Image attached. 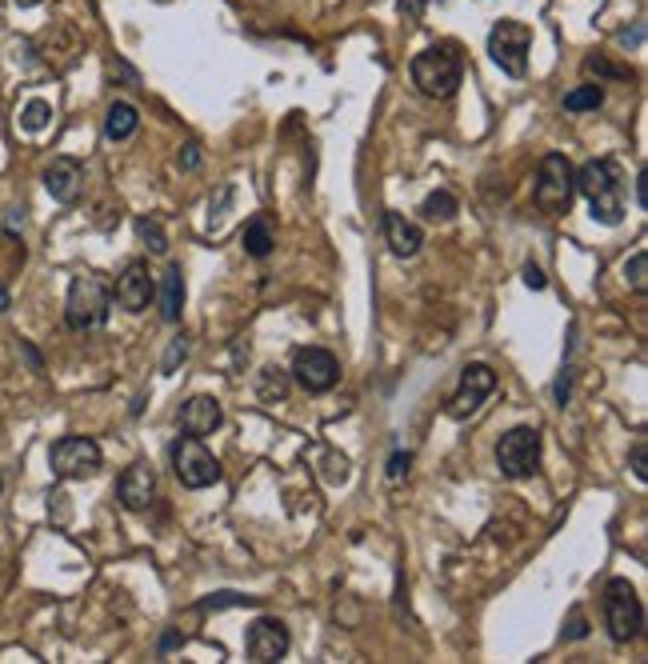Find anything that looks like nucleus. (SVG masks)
I'll return each instance as SVG.
<instances>
[{"label":"nucleus","instance_id":"1","mask_svg":"<svg viewBox=\"0 0 648 664\" xmlns=\"http://www.w3.org/2000/svg\"><path fill=\"white\" fill-rule=\"evenodd\" d=\"M577 188L585 193L592 209V221L601 224H621L625 221V176L616 168V161H589L572 173Z\"/></svg>","mask_w":648,"mask_h":664},{"label":"nucleus","instance_id":"2","mask_svg":"<svg viewBox=\"0 0 648 664\" xmlns=\"http://www.w3.org/2000/svg\"><path fill=\"white\" fill-rule=\"evenodd\" d=\"M413 84L432 101H449L464 81V57L456 45H432L413 57Z\"/></svg>","mask_w":648,"mask_h":664},{"label":"nucleus","instance_id":"3","mask_svg":"<svg viewBox=\"0 0 648 664\" xmlns=\"http://www.w3.org/2000/svg\"><path fill=\"white\" fill-rule=\"evenodd\" d=\"M113 308V289L101 277H77L69 289V304H65V325L72 333H89L108 321Z\"/></svg>","mask_w":648,"mask_h":664},{"label":"nucleus","instance_id":"4","mask_svg":"<svg viewBox=\"0 0 648 664\" xmlns=\"http://www.w3.org/2000/svg\"><path fill=\"white\" fill-rule=\"evenodd\" d=\"M604 625H609V637H613L616 644L633 641V637L645 629L640 596L625 576H616V581L604 584Z\"/></svg>","mask_w":648,"mask_h":664},{"label":"nucleus","instance_id":"5","mask_svg":"<svg viewBox=\"0 0 648 664\" xmlns=\"http://www.w3.org/2000/svg\"><path fill=\"white\" fill-rule=\"evenodd\" d=\"M572 164L560 156V152H548L541 161V173H536V188H533V200L536 209L548 212V217H560L568 212L572 205V193H577V180H572Z\"/></svg>","mask_w":648,"mask_h":664},{"label":"nucleus","instance_id":"6","mask_svg":"<svg viewBox=\"0 0 648 664\" xmlns=\"http://www.w3.org/2000/svg\"><path fill=\"white\" fill-rule=\"evenodd\" d=\"M529 48H533V28L521 21H497L488 33V57L497 60L500 72L524 77L529 72Z\"/></svg>","mask_w":648,"mask_h":664},{"label":"nucleus","instance_id":"7","mask_svg":"<svg viewBox=\"0 0 648 664\" xmlns=\"http://www.w3.org/2000/svg\"><path fill=\"white\" fill-rule=\"evenodd\" d=\"M101 444L93 436H60L53 449H48V465L60 480H84L101 473Z\"/></svg>","mask_w":648,"mask_h":664},{"label":"nucleus","instance_id":"8","mask_svg":"<svg viewBox=\"0 0 648 664\" xmlns=\"http://www.w3.org/2000/svg\"><path fill=\"white\" fill-rule=\"evenodd\" d=\"M497 465L505 477L524 480L541 468V432L521 424V429H509L497 444Z\"/></svg>","mask_w":648,"mask_h":664},{"label":"nucleus","instance_id":"9","mask_svg":"<svg viewBox=\"0 0 648 664\" xmlns=\"http://www.w3.org/2000/svg\"><path fill=\"white\" fill-rule=\"evenodd\" d=\"M173 468L185 489H209L220 480V461L200 444V436H181L173 444Z\"/></svg>","mask_w":648,"mask_h":664},{"label":"nucleus","instance_id":"10","mask_svg":"<svg viewBox=\"0 0 648 664\" xmlns=\"http://www.w3.org/2000/svg\"><path fill=\"white\" fill-rule=\"evenodd\" d=\"M292 381L304 393L321 397V393L336 388V381H340V361L328 349H297V357H292Z\"/></svg>","mask_w":648,"mask_h":664},{"label":"nucleus","instance_id":"11","mask_svg":"<svg viewBox=\"0 0 648 664\" xmlns=\"http://www.w3.org/2000/svg\"><path fill=\"white\" fill-rule=\"evenodd\" d=\"M493 388H497V373H493L488 364H468V369L461 373V388H456L452 400H449V417L452 420L473 417L476 408L493 397Z\"/></svg>","mask_w":648,"mask_h":664},{"label":"nucleus","instance_id":"12","mask_svg":"<svg viewBox=\"0 0 648 664\" xmlns=\"http://www.w3.org/2000/svg\"><path fill=\"white\" fill-rule=\"evenodd\" d=\"M157 296V280L149 272V260H128L120 280H116V301L128 313H144L149 301Z\"/></svg>","mask_w":648,"mask_h":664},{"label":"nucleus","instance_id":"13","mask_svg":"<svg viewBox=\"0 0 648 664\" xmlns=\"http://www.w3.org/2000/svg\"><path fill=\"white\" fill-rule=\"evenodd\" d=\"M289 629H285V620L277 617H261L253 620V629H248V656L253 661H280V656L289 653Z\"/></svg>","mask_w":648,"mask_h":664},{"label":"nucleus","instance_id":"14","mask_svg":"<svg viewBox=\"0 0 648 664\" xmlns=\"http://www.w3.org/2000/svg\"><path fill=\"white\" fill-rule=\"evenodd\" d=\"M116 501L125 504L128 513H144L157 501V473L149 465L125 468V477L116 480Z\"/></svg>","mask_w":648,"mask_h":664},{"label":"nucleus","instance_id":"15","mask_svg":"<svg viewBox=\"0 0 648 664\" xmlns=\"http://www.w3.org/2000/svg\"><path fill=\"white\" fill-rule=\"evenodd\" d=\"M45 188L48 197L60 200V205H77L84 193V168L81 161H72V156H57V161L45 168Z\"/></svg>","mask_w":648,"mask_h":664},{"label":"nucleus","instance_id":"16","mask_svg":"<svg viewBox=\"0 0 648 664\" xmlns=\"http://www.w3.org/2000/svg\"><path fill=\"white\" fill-rule=\"evenodd\" d=\"M220 420H224V408H220L217 397H193L181 408V432L185 436H209V432L220 429Z\"/></svg>","mask_w":648,"mask_h":664},{"label":"nucleus","instance_id":"17","mask_svg":"<svg viewBox=\"0 0 648 664\" xmlns=\"http://www.w3.org/2000/svg\"><path fill=\"white\" fill-rule=\"evenodd\" d=\"M384 241L396 257H417L420 245H425V233L413 221H405L401 212H384Z\"/></svg>","mask_w":648,"mask_h":664},{"label":"nucleus","instance_id":"18","mask_svg":"<svg viewBox=\"0 0 648 664\" xmlns=\"http://www.w3.org/2000/svg\"><path fill=\"white\" fill-rule=\"evenodd\" d=\"M157 296H161V316L169 325H176V321H181V308H185V272H181V265H169Z\"/></svg>","mask_w":648,"mask_h":664},{"label":"nucleus","instance_id":"19","mask_svg":"<svg viewBox=\"0 0 648 664\" xmlns=\"http://www.w3.org/2000/svg\"><path fill=\"white\" fill-rule=\"evenodd\" d=\"M140 125V113L128 101H116V105H108L105 113V137L108 140H128L132 132H137Z\"/></svg>","mask_w":648,"mask_h":664},{"label":"nucleus","instance_id":"20","mask_svg":"<svg viewBox=\"0 0 648 664\" xmlns=\"http://www.w3.org/2000/svg\"><path fill=\"white\" fill-rule=\"evenodd\" d=\"M273 229H268V221L265 217H253V221L244 224V253L248 257H256V260H265L268 253H273Z\"/></svg>","mask_w":648,"mask_h":664},{"label":"nucleus","instance_id":"21","mask_svg":"<svg viewBox=\"0 0 648 664\" xmlns=\"http://www.w3.org/2000/svg\"><path fill=\"white\" fill-rule=\"evenodd\" d=\"M604 105V89L601 84H580L565 96V113H597Z\"/></svg>","mask_w":648,"mask_h":664},{"label":"nucleus","instance_id":"22","mask_svg":"<svg viewBox=\"0 0 648 664\" xmlns=\"http://www.w3.org/2000/svg\"><path fill=\"white\" fill-rule=\"evenodd\" d=\"M48 120H53V105L48 101H28V105L21 108V129L24 132H40V129H48Z\"/></svg>","mask_w":648,"mask_h":664},{"label":"nucleus","instance_id":"23","mask_svg":"<svg viewBox=\"0 0 648 664\" xmlns=\"http://www.w3.org/2000/svg\"><path fill=\"white\" fill-rule=\"evenodd\" d=\"M420 212H425L429 221H452V217H456V197L440 188V193H432V197L420 205Z\"/></svg>","mask_w":648,"mask_h":664},{"label":"nucleus","instance_id":"24","mask_svg":"<svg viewBox=\"0 0 648 664\" xmlns=\"http://www.w3.org/2000/svg\"><path fill=\"white\" fill-rule=\"evenodd\" d=\"M256 393H261V400H265V405H277V400H285V393H289V381H285V373H280V369H265V373H261V388H256Z\"/></svg>","mask_w":648,"mask_h":664},{"label":"nucleus","instance_id":"25","mask_svg":"<svg viewBox=\"0 0 648 664\" xmlns=\"http://www.w3.org/2000/svg\"><path fill=\"white\" fill-rule=\"evenodd\" d=\"M137 236L152 248V253H169V236H164V224L157 221V217H140Z\"/></svg>","mask_w":648,"mask_h":664},{"label":"nucleus","instance_id":"26","mask_svg":"<svg viewBox=\"0 0 648 664\" xmlns=\"http://www.w3.org/2000/svg\"><path fill=\"white\" fill-rule=\"evenodd\" d=\"M645 272H648V253H633V260H628V265H625V277L633 280V289H637V292H645V289H648Z\"/></svg>","mask_w":648,"mask_h":664},{"label":"nucleus","instance_id":"27","mask_svg":"<svg viewBox=\"0 0 648 664\" xmlns=\"http://www.w3.org/2000/svg\"><path fill=\"white\" fill-rule=\"evenodd\" d=\"M185 357H188V337H176L173 345H169V352H164V364H161V369H164V373H173V369H176L181 361H185Z\"/></svg>","mask_w":648,"mask_h":664},{"label":"nucleus","instance_id":"28","mask_svg":"<svg viewBox=\"0 0 648 664\" xmlns=\"http://www.w3.org/2000/svg\"><path fill=\"white\" fill-rule=\"evenodd\" d=\"M408 465H413V453H393V461H389V480L401 485V480L408 477Z\"/></svg>","mask_w":648,"mask_h":664},{"label":"nucleus","instance_id":"29","mask_svg":"<svg viewBox=\"0 0 648 664\" xmlns=\"http://www.w3.org/2000/svg\"><path fill=\"white\" fill-rule=\"evenodd\" d=\"M565 637H568V641H585V637H589V620H585V613H580V608H572Z\"/></svg>","mask_w":648,"mask_h":664},{"label":"nucleus","instance_id":"30","mask_svg":"<svg viewBox=\"0 0 648 664\" xmlns=\"http://www.w3.org/2000/svg\"><path fill=\"white\" fill-rule=\"evenodd\" d=\"M645 453H648V444H645V441L633 444V473H637V480H648V461H645Z\"/></svg>","mask_w":648,"mask_h":664},{"label":"nucleus","instance_id":"31","mask_svg":"<svg viewBox=\"0 0 648 664\" xmlns=\"http://www.w3.org/2000/svg\"><path fill=\"white\" fill-rule=\"evenodd\" d=\"M324 477L333 480V485H336V480L345 485V480H348V461H345V456H328V473H324Z\"/></svg>","mask_w":648,"mask_h":664},{"label":"nucleus","instance_id":"32","mask_svg":"<svg viewBox=\"0 0 648 664\" xmlns=\"http://www.w3.org/2000/svg\"><path fill=\"white\" fill-rule=\"evenodd\" d=\"M224 605H253V596H236V593H220L209 601V608H224Z\"/></svg>","mask_w":648,"mask_h":664},{"label":"nucleus","instance_id":"33","mask_svg":"<svg viewBox=\"0 0 648 664\" xmlns=\"http://www.w3.org/2000/svg\"><path fill=\"white\" fill-rule=\"evenodd\" d=\"M200 164V144L197 140H188L185 152H181V168H197Z\"/></svg>","mask_w":648,"mask_h":664},{"label":"nucleus","instance_id":"34","mask_svg":"<svg viewBox=\"0 0 648 664\" xmlns=\"http://www.w3.org/2000/svg\"><path fill=\"white\" fill-rule=\"evenodd\" d=\"M585 69H589V72H601V77H625V72L613 69V65H609V60H601V57H592L589 65H585Z\"/></svg>","mask_w":648,"mask_h":664},{"label":"nucleus","instance_id":"35","mask_svg":"<svg viewBox=\"0 0 648 664\" xmlns=\"http://www.w3.org/2000/svg\"><path fill=\"white\" fill-rule=\"evenodd\" d=\"M524 284H529V289H536V292H541L544 284H548V280H544V272H541V268H536V265H529V268H524Z\"/></svg>","mask_w":648,"mask_h":664},{"label":"nucleus","instance_id":"36","mask_svg":"<svg viewBox=\"0 0 648 664\" xmlns=\"http://www.w3.org/2000/svg\"><path fill=\"white\" fill-rule=\"evenodd\" d=\"M637 200H640V205H648V176L645 173L637 176Z\"/></svg>","mask_w":648,"mask_h":664},{"label":"nucleus","instance_id":"37","mask_svg":"<svg viewBox=\"0 0 648 664\" xmlns=\"http://www.w3.org/2000/svg\"><path fill=\"white\" fill-rule=\"evenodd\" d=\"M420 4H425V0H401V12H408V16H420Z\"/></svg>","mask_w":648,"mask_h":664},{"label":"nucleus","instance_id":"38","mask_svg":"<svg viewBox=\"0 0 648 664\" xmlns=\"http://www.w3.org/2000/svg\"><path fill=\"white\" fill-rule=\"evenodd\" d=\"M176 644H181V637H176V632H169V637L161 641V653H169V649H176Z\"/></svg>","mask_w":648,"mask_h":664},{"label":"nucleus","instance_id":"39","mask_svg":"<svg viewBox=\"0 0 648 664\" xmlns=\"http://www.w3.org/2000/svg\"><path fill=\"white\" fill-rule=\"evenodd\" d=\"M9 304H12L9 289H4V284H0V313H4V308H9Z\"/></svg>","mask_w":648,"mask_h":664},{"label":"nucleus","instance_id":"40","mask_svg":"<svg viewBox=\"0 0 648 664\" xmlns=\"http://www.w3.org/2000/svg\"><path fill=\"white\" fill-rule=\"evenodd\" d=\"M16 4H21V9H33V4H40V0H16Z\"/></svg>","mask_w":648,"mask_h":664},{"label":"nucleus","instance_id":"41","mask_svg":"<svg viewBox=\"0 0 648 664\" xmlns=\"http://www.w3.org/2000/svg\"><path fill=\"white\" fill-rule=\"evenodd\" d=\"M0 489H4V477H0Z\"/></svg>","mask_w":648,"mask_h":664}]
</instances>
